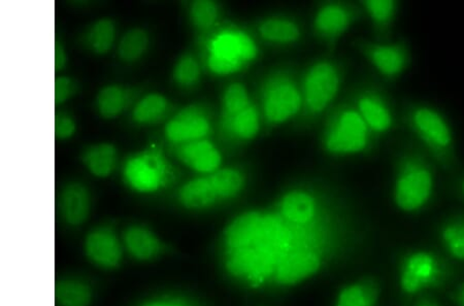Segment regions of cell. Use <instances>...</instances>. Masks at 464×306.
Segmentation results:
<instances>
[{"label": "cell", "instance_id": "6da1fadb", "mask_svg": "<svg viewBox=\"0 0 464 306\" xmlns=\"http://www.w3.org/2000/svg\"><path fill=\"white\" fill-rule=\"evenodd\" d=\"M438 168L414 139L399 148L393 161L392 196L400 212L416 215L429 210L437 196Z\"/></svg>", "mask_w": 464, "mask_h": 306}, {"label": "cell", "instance_id": "7a4b0ae2", "mask_svg": "<svg viewBox=\"0 0 464 306\" xmlns=\"http://www.w3.org/2000/svg\"><path fill=\"white\" fill-rule=\"evenodd\" d=\"M402 121L438 167L454 174L460 166L458 140L449 118L426 101H411L403 107Z\"/></svg>", "mask_w": 464, "mask_h": 306}, {"label": "cell", "instance_id": "3957f363", "mask_svg": "<svg viewBox=\"0 0 464 306\" xmlns=\"http://www.w3.org/2000/svg\"><path fill=\"white\" fill-rule=\"evenodd\" d=\"M453 276L451 265L438 253L428 249L410 250L403 253L399 260L398 283L405 300L443 289Z\"/></svg>", "mask_w": 464, "mask_h": 306}, {"label": "cell", "instance_id": "277c9868", "mask_svg": "<svg viewBox=\"0 0 464 306\" xmlns=\"http://www.w3.org/2000/svg\"><path fill=\"white\" fill-rule=\"evenodd\" d=\"M378 140L350 102L336 110L329 119L322 144L329 155L347 158L368 155L375 148Z\"/></svg>", "mask_w": 464, "mask_h": 306}, {"label": "cell", "instance_id": "5b68a950", "mask_svg": "<svg viewBox=\"0 0 464 306\" xmlns=\"http://www.w3.org/2000/svg\"><path fill=\"white\" fill-rule=\"evenodd\" d=\"M262 121L269 129L288 123L302 114L301 81L288 70H276L266 74L259 86Z\"/></svg>", "mask_w": 464, "mask_h": 306}, {"label": "cell", "instance_id": "8992f818", "mask_svg": "<svg viewBox=\"0 0 464 306\" xmlns=\"http://www.w3.org/2000/svg\"><path fill=\"white\" fill-rule=\"evenodd\" d=\"M259 56L252 35L229 26L215 33L206 44V64L216 76H230L249 66Z\"/></svg>", "mask_w": 464, "mask_h": 306}, {"label": "cell", "instance_id": "52a82bcc", "mask_svg": "<svg viewBox=\"0 0 464 306\" xmlns=\"http://www.w3.org/2000/svg\"><path fill=\"white\" fill-rule=\"evenodd\" d=\"M343 80V67L335 62L324 59L308 67L301 81L303 115L315 119L324 114L338 97Z\"/></svg>", "mask_w": 464, "mask_h": 306}, {"label": "cell", "instance_id": "ba28073f", "mask_svg": "<svg viewBox=\"0 0 464 306\" xmlns=\"http://www.w3.org/2000/svg\"><path fill=\"white\" fill-rule=\"evenodd\" d=\"M171 167L161 148L155 146L133 154L123 167V177L127 186L141 194H152L161 190L171 180Z\"/></svg>", "mask_w": 464, "mask_h": 306}, {"label": "cell", "instance_id": "9c48e42d", "mask_svg": "<svg viewBox=\"0 0 464 306\" xmlns=\"http://www.w3.org/2000/svg\"><path fill=\"white\" fill-rule=\"evenodd\" d=\"M329 268H332L331 263L316 252L297 251L286 253L280 258L262 292H285L315 278Z\"/></svg>", "mask_w": 464, "mask_h": 306}, {"label": "cell", "instance_id": "30bf717a", "mask_svg": "<svg viewBox=\"0 0 464 306\" xmlns=\"http://www.w3.org/2000/svg\"><path fill=\"white\" fill-rule=\"evenodd\" d=\"M354 48L381 78L394 81L405 74L413 62L410 43L405 39L389 42L358 39Z\"/></svg>", "mask_w": 464, "mask_h": 306}, {"label": "cell", "instance_id": "8fae6325", "mask_svg": "<svg viewBox=\"0 0 464 306\" xmlns=\"http://www.w3.org/2000/svg\"><path fill=\"white\" fill-rule=\"evenodd\" d=\"M351 103L378 139L393 132L398 126L391 100L376 85L364 83L356 89Z\"/></svg>", "mask_w": 464, "mask_h": 306}, {"label": "cell", "instance_id": "7c38bea8", "mask_svg": "<svg viewBox=\"0 0 464 306\" xmlns=\"http://www.w3.org/2000/svg\"><path fill=\"white\" fill-rule=\"evenodd\" d=\"M363 16L359 5L325 3L319 7L314 16L313 32L320 42L334 46Z\"/></svg>", "mask_w": 464, "mask_h": 306}, {"label": "cell", "instance_id": "4fadbf2b", "mask_svg": "<svg viewBox=\"0 0 464 306\" xmlns=\"http://www.w3.org/2000/svg\"><path fill=\"white\" fill-rule=\"evenodd\" d=\"M213 126L208 111L200 104H191L170 119L164 129L169 143L181 146L191 141L206 139L212 133Z\"/></svg>", "mask_w": 464, "mask_h": 306}, {"label": "cell", "instance_id": "5bb4252c", "mask_svg": "<svg viewBox=\"0 0 464 306\" xmlns=\"http://www.w3.org/2000/svg\"><path fill=\"white\" fill-rule=\"evenodd\" d=\"M87 259L94 266L104 271H114L121 266L124 258V245L116 230L109 225L93 228L84 242Z\"/></svg>", "mask_w": 464, "mask_h": 306}, {"label": "cell", "instance_id": "9a60e30c", "mask_svg": "<svg viewBox=\"0 0 464 306\" xmlns=\"http://www.w3.org/2000/svg\"><path fill=\"white\" fill-rule=\"evenodd\" d=\"M264 215L265 210H249L232 219L221 234V253L256 245Z\"/></svg>", "mask_w": 464, "mask_h": 306}, {"label": "cell", "instance_id": "2e32d148", "mask_svg": "<svg viewBox=\"0 0 464 306\" xmlns=\"http://www.w3.org/2000/svg\"><path fill=\"white\" fill-rule=\"evenodd\" d=\"M121 238L125 252L139 263H152L166 255L169 250L152 229L140 224L126 227Z\"/></svg>", "mask_w": 464, "mask_h": 306}, {"label": "cell", "instance_id": "e0dca14e", "mask_svg": "<svg viewBox=\"0 0 464 306\" xmlns=\"http://www.w3.org/2000/svg\"><path fill=\"white\" fill-rule=\"evenodd\" d=\"M175 155L184 166L203 176L216 173L222 166L219 148L208 139L177 146Z\"/></svg>", "mask_w": 464, "mask_h": 306}, {"label": "cell", "instance_id": "ac0fdd59", "mask_svg": "<svg viewBox=\"0 0 464 306\" xmlns=\"http://www.w3.org/2000/svg\"><path fill=\"white\" fill-rule=\"evenodd\" d=\"M358 5H361L364 16L369 19L376 41H391L401 4L394 0H365Z\"/></svg>", "mask_w": 464, "mask_h": 306}, {"label": "cell", "instance_id": "d6986e66", "mask_svg": "<svg viewBox=\"0 0 464 306\" xmlns=\"http://www.w3.org/2000/svg\"><path fill=\"white\" fill-rule=\"evenodd\" d=\"M261 121L260 110L253 102L234 117L220 119V127L224 137L235 143L245 144L258 137Z\"/></svg>", "mask_w": 464, "mask_h": 306}, {"label": "cell", "instance_id": "ffe728a7", "mask_svg": "<svg viewBox=\"0 0 464 306\" xmlns=\"http://www.w3.org/2000/svg\"><path fill=\"white\" fill-rule=\"evenodd\" d=\"M60 211L70 226L83 225L92 213V196L87 186L78 182L66 185L60 196Z\"/></svg>", "mask_w": 464, "mask_h": 306}, {"label": "cell", "instance_id": "44dd1931", "mask_svg": "<svg viewBox=\"0 0 464 306\" xmlns=\"http://www.w3.org/2000/svg\"><path fill=\"white\" fill-rule=\"evenodd\" d=\"M381 293V282L376 276H362L340 289L334 306H377Z\"/></svg>", "mask_w": 464, "mask_h": 306}, {"label": "cell", "instance_id": "7402d4cb", "mask_svg": "<svg viewBox=\"0 0 464 306\" xmlns=\"http://www.w3.org/2000/svg\"><path fill=\"white\" fill-rule=\"evenodd\" d=\"M257 33L262 41L274 46H292L301 42L303 31L294 19L273 16L261 20L257 24Z\"/></svg>", "mask_w": 464, "mask_h": 306}, {"label": "cell", "instance_id": "603a6c76", "mask_svg": "<svg viewBox=\"0 0 464 306\" xmlns=\"http://www.w3.org/2000/svg\"><path fill=\"white\" fill-rule=\"evenodd\" d=\"M178 201L186 210L200 212L220 204L208 176L185 183L178 191Z\"/></svg>", "mask_w": 464, "mask_h": 306}, {"label": "cell", "instance_id": "cb8c5ba5", "mask_svg": "<svg viewBox=\"0 0 464 306\" xmlns=\"http://www.w3.org/2000/svg\"><path fill=\"white\" fill-rule=\"evenodd\" d=\"M439 243L447 255L464 263V213L446 216L437 228Z\"/></svg>", "mask_w": 464, "mask_h": 306}, {"label": "cell", "instance_id": "d4e9b609", "mask_svg": "<svg viewBox=\"0 0 464 306\" xmlns=\"http://www.w3.org/2000/svg\"><path fill=\"white\" fill-rule=\"evenodd\" d=\"M208 177L220 204L241 196L248 184L246 175L237 167H221Z\"/></svg>", "mask_w": 464, "mask_h": 306}, {"label": "cell", "instance_id": "484cf974", "mask_svg": "<svg viewBox=\"0 0 464 306\" xmlns=\"http://www.w3.org/2000/svg\"><path fill=\"white\" fill-rule=\"evenodd\" d=\"M81 158L90 174L97 177H108L117 167V148L109 143L92 145L85 148Z\"/></svg>", "mask_w": 464, "mask_h": 306}, {"label": "cell", "instance_id": "4316f807", "mask_svg": "<svg viewBox=\"0 0 464 306\" xmlns=\"http://www.w3.org/2000/svg\"><path fill=\"white\" fill-rule=\"evenodd\" d=\"M55 300L59 306H92L93 290L79 279H63L56 282Z\"/></svg>", "mask_w": 464, "mask_h": 306}, {"label": "cell", "instance_id": "83f0119b", "mask_svg": "<svg viewBox=\"0 0 464 306\" xmlns=\"http://www.w3.org/2000/svg\"><path fill=\"white\" fill-rule=\"evenodd\" d=\"M169 102L161 94L151 93L141 99L132 110L133 121L140 125H153L166 118Z\"/></svg>", "mask_w": 464, "mask_h": 306}, {"label": "cell", "instance_id": "f1b7e54d", "mask_svg": "<svg viewBox=\"0 0 464 306\" xmlns=\"http://www.w3.org/2000/svg\"><path fill=\"white\" fill-rule=\"evenodd\" d=\"M130 92L119 85L103 87L97 94L96 106L100 115L111 120L121 115L130 102Z\"/></svg>", "mask_w": 464, "mask_h": 306}, {"label": "cell", "instance_id": "f546056e", "mask_svg": "<svg viewBox=\"0 0 464 306\" xmlns=\"http://www.w3.org/2000/svg\"><path fill=\"white\" fill-rule=\"evenodd\" d=\"M149 43V34L145 29L132 28L120 40L118 55L126 63L136 62L146 54Z\"/></svg>", "mask_w": 464, "mask_h": 306}, {"label": "cell", "instance_id": "4dcf8cb0", "mask_svg": "<svg viewBox=\"0 0 464 306\" xmlns=\"http://www.w3.org/2000/svg\"><path fill=\"white\" fill-rule=\"evenodd\" d=\"M116 40V25L113 20L101 19L89 29L86 43L95 54H107L114 46Z\"/></svg>", "mask_w": 464, "mask_h": 306}, {"label": "cell", "instance_id": "1f68e13d", "mask_svg": "<svg viewBox=\"0 0 464 306\" xmlns=\"http://www.w3.org/2000/svg\"><path fill=\"white\" fill-rule=\"evenodd\" d=\"M253 103L248 89L242 83H232L224 91L221 119L234 117Z\"/></svg>", "mask_w": 464, "mask_h": 306}, {"label": "cell", "instance_id": "d6a6232c", "mask_svg": "<svg viewBox=\"0 0 464 306\" xmlns=\"http://www.w3.org/2000/svg\"><path fill=\"white\" fill-rule=\"evenodd\" d=\"M189 17L194 27L200 32H209L220 18L218 4L200 0L193 2L189 7Z\"/></svg>", "mask_w": 464, "mask_h": 306}, {"label": "cell", "instance_id": "836d02e7", "mask_svg": "<svg viewBox=\"0 0 464 306\" xmlns=\"http://www.w3.org/2000/svg\"><path fill=\"white\" fill-rule=\"evenodd\" d=\"M173 78L176 84L185 89H190L199 83L201 67L196 56L185 54L177 62Z\"/></svg>", "mask_w": 464, "mask_h": 306}, {"label": "cell", "instance_id": "e575fe53", "mask_svg": "<svg viewBox=\"0 0 464 306\" xmlns=\"http://www.w3.org/2000/svg\"><path fill=\"white\" fill-rule=\"evenodd\" d=\"M139 306H201V304L191 297L173 294L151 298Z\"/></svg>", "mask_w": 464, "mask_h": 306}, {"label": "cell", "instance_id": "d590c367", "mask_svg": "<svg viewBox=\"0 0 464 306\" xmlns=\"http://www.w3.org/2000/svg\"><path fill=\"white\" fill-rule=\"evenodd\" d=\"M78 86L71 78L57 77L55 80V104H63L77 93Z\"/></svg>", "mask_w": 464, "mask_h": 306}, {"label": "cell", "instance_id": "8d00e7d4", "mask_svg": "<svg viewBox=\"0 0 464 306\" xmlns=\"http://www.w3.org/2000/svg\"><path fill=\"white\" fill-rule=\"evenodd\" d=\"M76 123L69 115L57 114L55 117V137L57 139H69L76 133Z\"/></svg>", "mask_w": 464, "mask_h": 306}, {"label": "cell", "instance_id": "74e56055", "mask_svg": "<svg viewBox=\"0 0 464 306\" xmlns=\"http://www.w3.org/2000/svg\"><path fill=\"white\" fill-rule=\"evenodd\" d=\"M451 190L455 197L464 203V170L454 178Z\"/></svg>", "mask_w": 464, "mask_h": 306}, {"label": "cell", "instance_id": "f35d334b", "mask_svg": "<svg viewBox=\"0 0 464 306\" xmlns=\"http://www.w3.org/2000/svg\"><path fill=\"white\" fill-rule=\"evenodd\" d=\"M66 54L62 44L56 43L55 46V71L59 72L63 69L66 64Z\"/></svg>", "mask_w": 464, "mask_h": 306}, {"label": "cell", "instance_id": "ab89813d", "mask_svg": "<svg viewBox=\"0 0 464 306\" xmlns=\"http://www.w3.org/2000/svg\"><path fill=\"white\" fill-rule=\"evenodd\" d=\"M449 297L456 306H464V282L452 291Z\"/></svg>", "mask_w": 464, "mask_h": 306}, {"label": "cell", "instance_id": "60d3db41", "mask_svg": "<svg viewBox=\"0 0 464 306\" xmlns=\"http://www.w3.org/2000/svg\"><path fill=\"white\" fill-rule=\"evenodd\" d=\"M413 306H444L440 304L435 298L430 296H423L418 300Z\"/></svg>", "mask_w": 464, "mask_h": 306}]
</instances>
